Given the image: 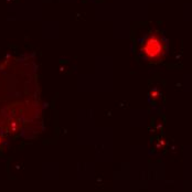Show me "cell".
I'll return each instance as SVG.
<instances>
[{
  "mask_svg": "<svg viewBox=\"0 0 192 192\" xmlns=\"http://www.w3.org/2000/svg\"><path fill=\"white\" fill-rule=\"evenodd\" d=\"M2 141H3V138H2V136L0 135V146H1V143H2Z\"/></svg>",
  "mask_w": 192,
  "mask_h": 192,
  "instance_id": "cell-2",
  "label": "cell"
},
{
  "mask_svg": "<svg viewBox=\"0 0 192 192\" xmlns=\"http://www.w3.org/2000/svg\"><path fill=\"white\" fill-rule=\"evenodd\" d=\"M140 52L149 62H159L166 55L167 40L159 32H149L140 43Z\"/></svg>",
  "mask_w": 192,
  "mask_h": 192,
  "instance_id": "cell-1",
  "label": "cell"
}]
</instances>
